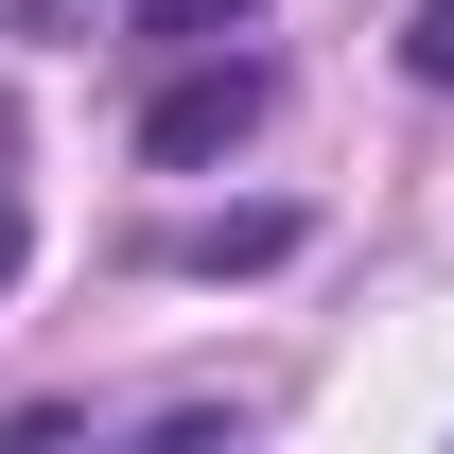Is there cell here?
<instances>
[{"instance_id": "6da1fadb", "label": "cell", "mask_w": 454, "mask_h": 454, "mask_svg": "<svg viewBox=\"0 0 454 454\" xmlns=\"http://www.w3.org/2000/svg\"><path fill=\"white\" fill-rule=\"evenodd\" d=\"M262 106H280V88H262L245 53H192L158 106H140V158H158V175H192V158H227V140H262Z\"/></svg>"}, {"instance_id": "7a4b0ae2", "label": "cell", "mask_w": 454, "mask_h": 454, "mask_svg": "<svg viewBox=\"0 0 454 454\" xmlns=\"http://www.w3.org/2000/svg\"><path fill=\"white\" fill-rule=\"evenodd\" d=\"M297 245V210H227V227H175V262L192 280H245V262H280Z\"/></svg>"}, {"instance_id": "3957f363", "label": "cell", "mask_w": 454, "mask_h": 454, "mask_svg": "<svg viewBox=\"0 0 454 454\" xmlns=\"http://www.w3.org/2000/svg\"><path fill=\"white\" fill-rule=\"evenodd\" d=\"M227 18H262V0H140V35H158V53H210Z\"/></svg>"}, {"instance_id": "277c9868", "label": "cell", "mask_w": 454, "mask_h": 454, "mask_svg": "<svg viewBox=\"0 0 454 454\" xmlns=\"http://www.w3.org/2000/svg\"><path fill=\"white\" fill-rule=\"evenodd\" d=\"M402 70H419V88H454V0H419V18H402Z\"/></svg>"}, {"instance_id": "5b68a950", "label": "cell", "mask_w": 454, "mask_h": 454, "mask_svg": "<svg viewBox=\"0 0 454 454\" xmlns=\"http://www.w3.org/2000/svg\"><path fill=\"white\" fill-rule=\"evenodd\" d=\"M0 158H18V122H0ZM18 262H35V210H18V175H0V297H18Z\"/></svg>"}]
</instances>
